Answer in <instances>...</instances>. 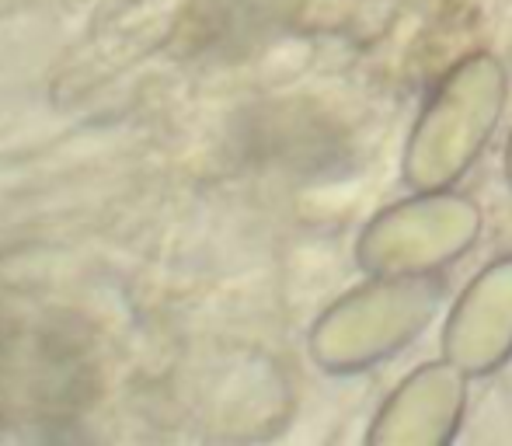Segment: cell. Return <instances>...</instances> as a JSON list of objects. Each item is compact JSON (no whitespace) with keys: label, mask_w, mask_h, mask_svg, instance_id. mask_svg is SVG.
<instances>
[{"label":"cell","mask_w":512,"mask_h":446,"mask_svg":"<svg viewBox=\"0 0 512 446\" xmlns=\"http://www.w3.org/2000/svg\"><path fill=\"white\" fill-rule=\"evenodd\" d=\"M467 373L450 359L415 366L377 408L370 446H446L460 436L467 415Z\"/></svg>","instance_id":"cell-4"},{"label":"cell","mask_w":512,"mask_h":446,"mask_svg":"<svg viewBox=\"0 0 512 446\" xmlns=\"http://www.w3.org/2000/svg\"><path fill=\"white\" fill-rule=\"evenodd\" d=\"M443 356L467 377H492L512 363V255L488 262L453 300Z\"/></svg>","instance_id":"cell-5"},{"label":"cell","mask_w":512,"mask_h":446,"mask_svg":"<svg viewBox=\"0 0 512 446\" xmlns=\"http://www.w3.org/2000/svg\"><path fill=\"white\" fill-rule=\"evenodd\" d=\"M506 182L512 189V126H509V140H506Z\"/></svg>","instance_id":"cell-6"},{"label":"cell","mask_w":512,"mask_h":446,"mask_svg":"<svg viewBox=\"0 0 512 446\" xmlns=\"http://www.w3.org/2000/svg\"><path fill=\"white\" fill-rule=\"evenodd\" d=\"M446 300V279L436 276H366L324 307L307 338L317 370L356 377L401 356L425 335Z\"/></svg>","instance_id":"cell-2"},{"label":"cell","mask_w":512,"mask_h":446,"mask_svg":"<svg viewBox=\"0 0 512 446\" xmlns=\"http://www.w3.org/2000/svg\"><path fill=\"white\" fill-rule=\"evenodd\" d=\"M485 213L457 189L411 192L366 220L356 237L363 276H436L481 241Z\"/></svg>","instance_id":"cell-3"},{"label":"cell","mask_w":512,"mask_h":446,"mask_svg":"<svg viewBox=\"0 0 512 446\" xmlns=\"http://www.w3.org/2000/svg\"><path fill=\"white\" fill-rule=\"evenodd\" d=\"M509 77L499 56L467 53L436 81L408 129L401 178L411 192L457 189L478 164L506 112Z\"/></svg>","instance_id":"cell-1"}]
</instances>
